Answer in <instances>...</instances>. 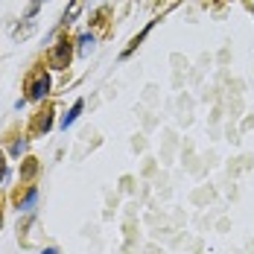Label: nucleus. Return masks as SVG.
I'll return each mask as SVG.
<instances>
[{
  "label": "nucleus",
  "mask_w": 254,
  "mask_h": 254,
  "mask_svg": "<svg viewBox=\"0 0 254 254\" xmlns=\"http://www.w3.org/2000/svg\"><path fill=\"white\" fill-rule=\"evenodd\" d=\"M70 59H73V41H70L67 35L56 38V44H53L50 53H47V64H50L53 70H64V67L70 64Z\"/></svg>",
  "instance_id": "1"
},
{
  "label": "nucleus",
  "mask_w": 254,
  "mask_h": 254,
  "mask_svg": "<svg viewBox=\"0 0 254 254\" xmlns=\"http://www.w3.org/2000/svg\"><path fill=\"white\" fill-rule=\"evenodd\" d=\"M50 73L47 70H38L35 76L29 79V85H26V100H32V102H41L47 94H50Z\"/></svg>",
  "instance_id": "2"
},
{
  "label": "nucleus",
  "mask_w": 254,
  "mask_h": 254,
  "mask_svg": "<svg viewBox=\"0 0 254 254\" xmlns=\"http://www.w3.org/2000/svg\"><path fill=\"white\" fill-rule=\"evenodd\" d=\"M53 114H56L53 108H44V111H38V117L32 120V134H41V131L47 134V131H50V126H53Z\"/></svg>",
  "instance_id": "3"
},
{
  "label": "nucleus",
  "mask_w": 254,
  "mask_h": 254,
  "mask_svg": "<svg viewBox=\"0 0 254 254\" xmlns=\"http://www.w3.org/2000/svg\"><path fill=\"white\" fill-rule=\"evenodd\" d=\"M158 24V21H149V24L143 26V29H140V32H137V35H134V38H131V41H128V47L123 53H120V59H128V56H131V53L137 50V47H140V44H143V41H146V35H149V32H152V26Z\"/></svg>",
  "instance_id": "4"
},
{
  "label": "nucleus",
  "mask_w": 254,
  "mask_h": 254,
  "mask_svg": "<svg viewBox=\"0 0 254 254\" xmlns=\"http://www.w3.org/2000/svg\"><path fill=\"white\" fill-rule=\"evenodd\" d=\"M35 202H38V187H29V190H26V196L24 199H21V196H18V210H21V213H29V210H35Z\"/></svg>",
  "instance_id": "5"
},
{
  "label": "nucleus",
  "mask_w": 254,
  "mask_h": 254,
  "mask_svg": "<svg viewBox=\"0 0 254 254\" xmlns=\"http://www.w3.org/2000/svg\"><path fill=\"white\" fill-rule=\"evenodd\" d=\"M76 44H79V56H82V59H88L91 53L97 50V38H94L91 32H85V35H79V38H76Z\"/></svg>",
  "instance_id": "6"
},
{
  "label": "nucleus",
  "mask_w": 254,
  "mask_h": 254,
  "mask_svg": "<svg viewBox=\"0 0 254 254\" xmlns=\"http://www.w3.org/2000/svg\"><path fill=\"white\" fill-rule=\"evenodd\" d=\"M82 108H85V100H76V102H73V108H70V111L62 117V123H59V126H62V128L73 126V123L79 120V114H82Z\"/></svg>",
  "instance_id": "7"
},
{
  "label": "nucleus",
  "mask_w": 254,
  "mask_h": 254,
  "mask_svg": "<svg viewBox=\"0 0 254 254\" xmlns=\"http://www.w3.org/2000/svg\"><path fill=\"white\" fill-rule=\"evenodd\" d=\"M35 173H38V161H35V158H26L24 167H21V181H29V178H35Z\"/></svg>",
  "instance_id": "8"
},
{
  "label": "nucleus",
  "mask_w": 254,
  "mask_h": 254,
  "mask_svg": "<svg viewBox=\"0 0 254 254\" xmlns=\"http://www.w3.org/2000/svg\"><path fill=\"white\" fill-rule=\"evenodd\" d=\"M82 6H85V0H73V3H70V9L64 12V24H73V21H76L79 12H82Z\"/></svg>",
  "instance_id": "9"
},
{
  "label": "nucleus",
  "mask_w": 254,
  "mask_h": 254,
  "mask_svg": "<svg viewBox=\"0 0 254 254\" xmlns=\"http://www.w3.org/2000/svg\"><path fill=\"white\" fill-rule=\"evenodd\" d=\"M26 146H29V140H26V137H18V140L12 143V158H21V155L26 152Z\"/></svg>",
  "instance_id": "10"
},
{
  "label": "nucleus",
  "mask_w": 254,
  "mask_h": 254,
  "mask_svg": "<svg viewBox=\"0 0 254 254\" xmlns=\"http://www.w3.org/2000/svg\"><path fill=\"white\" fill-rule=\"evenodd\" d=\"M6 173H9V170H6V158H3V152H0V184H3Z\"/></svg>",
  "instance_id": "11"
},
{
  "label": "nucleus",
  "mask_w": 254,
  "mask_h": 254,
  "mask_svg": "<svg viewBox=\"0 0 254 254\" xmlns=\"http://www.w3.org/2000/svg\"><path fill=\"white\" fill-rule=\"evenodd\" d=\"M41 254H62V252H59L56 246H50V249H44V252H41Z\"/></svg>",
  "instance_id": "12"
},
{
  "label": "nucleus",
  "mask_w": 254,
  "mask_h": 254,
  "mask_svg": "<svg viewBox=\"0 0 254 254\" xmlns=\"http://www.w3.org/2000/svg\"><path fill=\"white\" fill-rule=\"evenodd\" d=\"M35 3H41V0H35Z\"/></svg>",
  "instance_id": "13"
},
{
  "label": "nucleus",
  "mask_w": 254,
  "mask_h": 254,
  "mask_svg": "<svg viewBox=\"0 0 254 254\" xmlns=\"http://www.w3.org/2000/svg\"><path fill=\"white\" fill-rule=\"evenodd\" d=\"M252 12H254V9H252Z\"/></svg>",
  "instance_id": "14"
}]
</instances>
